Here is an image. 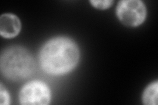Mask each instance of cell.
Returning a JSON list of instances; mask_svg holds the SVG:
<instances>
[{
  "instance_id": "cell-4",
  "label": "cell",
  "mask_w": 158,
  "mask_h": 105,
  "mask_svg": "<svg viewBox=\"0 0 158 105\" xmlns=\"http://www.w3.org/2000/svg\"><path fill=\"white\" fill-rule=\"evenodd\" d=\"M19 101L22 105H48L52 101L51 89L42 80L29 81L20 89Z\"/></svg>"
},
{
  "instance_id": "cell-6",
  "label": "cell",
  "mask_w": 158,
  "mask_h": 105,
  "mask_svg": "<svg viewBox=\"0 0 158 105\" xmlns=\"http://www.w3.org/2000/svg\"><path fill=\"white\" fill-rule=\"evenodd\" d=\"M158 97V81L152 82L144 89L142 95V101L145 105H157Z\"/></svg>"
},
{
  "instance_id": "cell-5",
  "label": "cell",
  "mask_w": 158,
  "mask_h": 105,
  "mask_svg": "<svg viewBox=\"0 0 158 105\" xmlns=\"http://www.w3.org/2000/svg\"><path fill=\"white\" fill-rule=\"evenodd\" d=\"M22 24L20 18L13 13H3L0 17V35L3 38L12 39L21 32Z\"/></svg>"
},
{
  "instance_id": "cell-1",
  "label": "cell",
  "mask_w": 158,
  "mask_h": 105,
  "mask_svg": "<svg viewBox=\"0 0 158 105\" xmlns=\"http://www.w3.org/2000/svg\"><path fill=\"white\" fill-rule=\"evenodd\" d=\"M81 51L71 38L57 36L44 43L38 54L39 65L44 72L62 76L75 70L80 61Z\"/></svg>"
},
{
  "instance_id": "cell-8",
  "label": "cell",
  "mask_w": 158,
  "mask_h": 105,
  "mask_svg": "<svg viewBox=\"0 0 158 105\" xmlns=\"http://www.w3.org/2000/svg\"><path fill=\"white\" fill-rule=\"evenodd\" d=\"M11 103V97L3 84L0 83V104L2 105H9Z\"/></svg>"
},
{
  "instance_id": "cell-3",
  "label": "cell",
  "mask_w": 158,
  "mask_h": 105,
  "mask_svg": "<svg viewBox=\"0 0 158 105\" xmlns=\"http://www.w3.org/2000/svg\"><path fill=\"white\" fill-rule=\"evenodd\" d=\"M147 7L141 0H121L117 3L115 14L123 25L136 28L142 25L147 17Z\"/></svg>"
},
{
  "instance_id": "cell-7",
  "label": "cell",
  "mask_w": 158,
  "mask_h": 105,
  "mask_svg": "<svg viewBox=\"0 0 158 105\" xmlns=\"http://www.w3.org/2000/svg\"><path fill=\"white\" fill-rule=\"evenodd\" d=\"M89 3L95 9L99 10H106L113 6L114 1L113 0H90L89 1Z\"/></svg>"
},
{
  "instance_id": "cell-2",
  "label": "cell",
  "mask_w": 158,
  "mask_h": 105,
  "mask_svg": "<svg viewBox=\"0 0 158 105\" xmlns=\"http://www.w3.org/2000/svg\"><path fill=\"white\" fill-rule=\"evenodd\" d=\"M35 59L28 50L20 46L5 49L0 57V70L8 80L19 82L31 77L35 73Z\"/></svg>"
}]
</instances>
